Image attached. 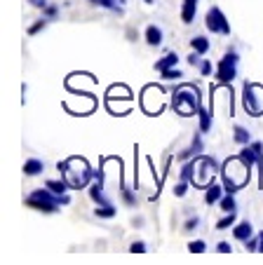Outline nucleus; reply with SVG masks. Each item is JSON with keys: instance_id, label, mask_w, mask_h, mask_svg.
I'll list each match as a JSON object with an SVG mask.
<instances>
[{"instance_id": "1", "label": "nucleus", "mask_w": 263, "mask_h": 265, "mask_svg": "<svg viewBox=\"0 0 263 265\" xmlns=\"http://www.w3.org/2000/svg\"><path fill=\"white\" fill-rule=\"evenodd\" d=\"M71 204V195H57L52 192L47 186L45 188H38L33 190L29 197H26V207H31L35 212H42V213H57L59 207H68Z\"/></svg>"}, {"instance_id": "2", "label": "nucleus", "mask_w": 263, "mask_h": 265, "mask_svg": "<svg viewBox=\"0 0 263 265\" xmlns=\"http://www.w3.org/2000/svg\"><path fill=\"white\" fill-rule=\"evenodd\" d=\"M172 108L179 113V115L188 117V115H198V108H200V96H198V89L190 85H183L179 89L172 92Z\"/></svg>"}, {"instance_id": "3", "label": "nucleus", "mask_w": 263, "mask_h": 265, "mask_svg": "<svg viewBox=\"0 0 263 265\" xmlns=\"http://www.w3.org/2000/svg\"><path fill=\"white\" fill-rule=\"evenodd\" d=\"M242 106L247 110V115L259 117L263 115V85H256V82H244L242 87Z\"/></svg>"}, {"instance_id": "4", "label": "nucleus", "mask_w": 263, "mask_h": 265, "mask_svg": "<svg viewBox=\"0 0 263 265\" xmlns=\"http://www.w3.org/2000/svg\"><path fill=\"white\" fill-rule=\"evenodd\" d=\"M237 64H240V54L237 52H226L223 59L216 64V71H214V80L219 85H231L233 80L237 78Z\"/></svg>"}, {"instance_id": "5", "label": "nucleus", "mask_w": 263, "mask_h": 265, "mask_svg": "<svg viewBox=\"0 0 263 265\" xmlns=\"http://www.w3.org/2000/svg\"><path fill=\"white\" fill-rule=\"evenodd\" d=\"M205 26L209 28L211 33H219V35H231V24L226 19V14H223L221 7H216V5H211L207 14H205Z\"/></svg>"}, {"instance_id": "6", "label": "nucleus", "mask_w": 263, "mask_h": 265, "mask_svg": "<svg viewBox=\"0 0 263 265\" xmlns=\"http://www.w3.org/2000/svg\"><path fill=\"white\" fill-rule=\"evenodd\" d=\"M261 158H263V143L261 141H252V143L242 146V150H240V159H242L249 169H252L254 164H259V159Z\"/></svg>"}, {"instance_id": "7", "label": "nucleus", "mask_w": 263, "mask_h": 265, "mask_svg": "<svg viewBox=\"0 0 263 265\" xmlns=\"http://www.w3.org/2000/svg\"><path fill=\"white\" fill-rule=\"evenodd\" d=\"M254 233V225L249 221H240L237 225H233V237L237 239V242H247Z\"/></svg>"}, {"instance_id": "8", "label": "nucleus", "mask_w": 263, "mask_h": 265, "mask_svg": "<svg viewBox=\"0 0 263 265\" xmlns=\"http://www.w3.org/2000/svg\"><path fill=\"white\" fill-rule=\"evenodd\" d=\"M198 2L200 0H183V5H181V22L183 24H193L195 14H198Z\"/></svg>"}, {"instance_id": "9", "label": "nucleus", "mask_w": 263, "mask_h": 265, "mask_svg": "<svg viewBox=\"0 0 263 265\" xmlns=\"http://www.w3.org/2000/svg\"><path fill=\"white\" fill-rule=\"evenodd\" d=\"M223 186H219V183H209L207 188H205V202L207 204H216V202L223 197Z\"/></svg>"}, {"instance_id": "10", "label": "nucleus", "mask_w": 263, "mask_h": 265, "mask_svg": "<svg viewBox=\"0 0 263 265\" xmlns=\"http://www.w3.org/2000/svg\"><path fill=\"white\" fill-rule=\"evenodd\" d=\"M146 43L150 45V47H160L162 45V28L160 26H148L146 28Z\"/></svg>"}, {"instance_id": "11", "label": "nucleus", "mask_w": 263, "mask_h": 265, "mask_svg": "<svg viewBox=\"0 0 263 265\" xmlns=\"http://www.w3.org/2000/svg\"><path fill=\"white\" fill-rule=\"evenodd\" d=\"M176 64H179V56H176V52H169V54H165L160 61H155V71L162 73V71H167V68H174Z\"/></svg>"}, {"instance_id": "12", "label": "nucleus", "mask_w": 263, "mask_h": 265, "mask_svg": "<svg viewBox=\"0 0 263 265\" xmlns=\"http://www.w3.org/2000/svg\"><path fill=\"white\" fill-rule=\"evenodd\" d=\"M42 169H45L42 159L31 158V159H26V162H24V174H26V176H38V174H42Z\"/></svg>"}, {"instance_id": "13", "label": "nucleus", "mask_w": 263, "mask_h": 265, "mask_svg": "<svg viewBox=\"0 0 263 265\" xmlns=\"http://www.w3.org/2000/svg\"><path fill=\"white\" fill-rule=\"evenodd\" d=\"M198 120H200V132L207 134L211 129V110L209 108H205V106L198 108Z\"/></svg>"}, {"instance_id": "14", "label": "nucleus", "mask_w": 263, "mask_h": 265, "mask_svg": "<svg viewBox=\"0 0 263 265\" xmlns=\"http://www.w3.org/2000/svg\"><path fill=\"white\" fill-rule=\"evenodd\" d=\"M195 169H198V158L193 159V162H186V164L181 167L179 179H181V181H188V183H193V181H195Z\"/></svg>"}, {"instance_id": "15", "label": "nucleus", "mask_w": 263, "mask_h": 265, "mask_svg": "<svg viewBox=\"0 0 263 265\" xmlns=\"http://www.w3.org/2000/svg\"><path fill=\"white\" fill-rule=\"evenodd\" d=\"M92 5H99V7H106V10L111 12H117V14H122L125 7H122V0H89Z\"/></svg>"}, {"instance_id": "16", "label": "nucleus", "mask_w": 263, "mask_h": 265, "mask_svg": "<svg viewBox=\"0 0 263 265\" xmlns=\"http://www.w3.org/2000/svg\"><path fill=\"white\" fill-rule=\"evenodd\" d=\"M190 47L195 50V52H200V54H207L209 52V38H205V35H195V38H190Z\"/></svg>"}, {"instance_id": "17", "label": "nucleus", "mask_w": 263, "mask_h": 265, "mask_svg": "<svg viewBox=\"0 0 263 265\" xmlns=\"http://www.w3.org/2000/svg\"><path fill=\"white\" fill-rule=\"evenodd\" d=\"M233 138H235L237 146H247V143H252V134H249L244 127H240V125H235V129H233Z\"/></svg>"}, {"instance_id": "18", "label": "nucleus", "mask_w": 263, "mask_h": 265, "mask_svg": "<svg viewBox=\"0 0 263 265\" xmlns=\"http://www.w3.org/2000/svg\"><path fill=\"white\" fill-rule=\"evenodd\" d=\"M101 188H104V186L94 181V186H89V197H92L96 204H111V202L106 200V195H104V190H101Z\"/></svg>"}, {"instance_id": "19", "label": "nucleus", "mask_w": 263, "mask_h": 265, "mask_svg": "<svg viewBox=\"0 0 263 265\" xmlns=\"http://www.w3.org/2000/svg\"><path fill=\"white\" fill-rule=\"evenodd\" d=\"M45 186H47L52 192H57V195H66V192L71 190V186H68V181H66V179H61V181H47Z\"/></svg>"}, {"instance_id": "20", "label": "nucleus", "mask_w": 263, "mask_h": 265, "mask_svg": "<svg viewBox=\"0 0 263 265\" xmlns=\"http://www.w3.org/2000/svg\"><path fill=\"white\" fill-rule=\"evenodd\" d=\"M116 213H117V209L113 207V204H99V207L94 209L96 218H113Z\"/></svg>"}, {"instance_id": "21", "label": "nucleus", "mask_w": 263, "mask_h": 265, "mask_svg": "<svg viewBox=\"0 0 263 265\" xmlns=\"http://www.w3.org/2000/svg\"><path fill=\"white\" fill-rule=\"evenodd\" d=\"M219 207H221L223 213H231V212H235V209H237V202H235V197H233L231 192H228L226 197H221V200H219Z\"/></svg>"}, {"instance_id": "22", "label": "nucleus", "mask_w": 263, "mask_h": 265, "mask_svg": "<svg viewBox=\"0 0 263 265\" xmlns=\"http://www.w3.org/2000/svg\"><path fill=\"white\" fill-rule=\"evenodd\" d=\"M120 195H122V202H125L127 207H137V195L132 192V188H127L125 183L120 186Z\"/></svg>"}, {"instance_id": "23", "label": "nucleus", "mask_w": 263, "mask_h": 265, "mask_svg": "<svg viewBox=\"0 0 263 265\" xmlns=\"http://www.w3.org/2000/svg\"><path fill=\"white\" fill-rule=\"evenodd\" d=\"M235 218H237V216H235V212L226 213V216H223L221 221L216 223V230H228V228H231V225H235Z\"/></svg>"}, {"instance_id": "24", "label": "nucleus", "mask_w": 263, "mask_h": 265, "mask_svg": "<svg viewBox=\"0 0 263 265\" xmlns=\"http://www.w3.org/2000/svg\"><path fill=\"white\" fill-rule=\"evenodd\" d=\"M181 75H183V73H181L179 68L174 66V68H167V71H162V73H160V78H162L165 82H172V80H179Z\"/></svg>"}, {"instance_id": "25", "label": "nucleus", "mask_w": 263, "mask_h": 265, "mask_svg": "<svg viewBox=\"0 0 263 265\" xmlns=\"http://www.w3.org/2000/svg\"><path fill=\"white\" fill-rule=\"evenodd\" d=\"M188 251L190 254H205V251H207V244L202 242V239H193V242L188 244Z\"/></svg>"}, {"instance_id": "26", "label": "nucleus", "mask_w": 263, "mask_h": 265, "mask_svg": "<svg viewBox=\"0 0 263 265\" xmlns=\"http://www.w3.org/2000/svg\"><path fill=\"white\" fill-rule=\"evenodd\" d=\"M190 148L195 150V155H200L202 150H205V143H202V132H198V134L193 136V143H190Z\"/></svg>"}, {"instance_id": "27", "label": "nucleus", "mask_w": 263, "mask_h": 265, "mask_svg": "<svg viewBox=\"0 0 263 265\" xmlns=\"http://www.w3.org/2000/svg\"><path fill=\"white\" fill-rule=\"evenodd\" d=\"M45 26H47V17H42V19H38L35 24H31V26H29V35H35V33H40Z\"/></svg>"}, {"instance_id": "28", "label": "nucleus", "mask_w": 263, "mask_h": 265, "mask_svg": "<svg viewBox=\"0 0 263 265\" xmlns=\"http://www.w3.org/2000/svg\"><path fill=\"white\" fill-rule=\"evenodd\" d=\"M186 192H188V181H179V183L174 186V195H176V197H183Z\"/></svg>"}, {"instance_id": "29", "label": "nucleus", "mask_w": 263, "mask_h": 265, "mask_svg": "<svg viewBox=\"0 0 263 265\" xmlns=\"http://www.w3.org/2000/svg\"><path fill=\"white\" fill-rule=\"evenodd\" d=\"M244 249H247L249 254H256V251H259V237H249V239L244 242Z\"/></svg>"}, {"instance_id": "30", "label": "nucleus", "mask_w": 263, "mask_h": 265, "mask_svg": "<svg viewBox=\"0 0 263 265\" xmlns=\"http://www.w3.org/2000/svg\"><path fill=\"white\" fill-rule=\"evenodd\" d=\"M57 14H59V7L57 5H47L42 10V17H47V19H57Z\"/></svg>"}, {"instance_id": "31", "label": "nucleus", "mask_w": 263, "mask_h": 265, "mask_svg": "<svg viewBox=\"0 0 263 265\" xmlns=\"http://www.w3.org/2000/svg\"><path fill=\"white\" fill-rule=\"evenodd\" d=\"M198 223H200V218H198V216H193V218H188V221H186V225H183V230H186V233H190V230H195V228H198Z\"/></svg>"}, {"instance_id": "32", "label": "nucleus", "mask_w": 263, "mask_h": 265, "mask_svg": "<svg viewBox=\"0 0 263 265\" xmlns=\"http://www.w3.org/2000/svg\"><path fill=\"white\" fill-rule=\"evenodd\" d=\"M200 56H202L200 52H195V50H193V54L188 56V64H190V66H198V68H200V64H202Z\"/></svg>"}, {"instance_id": "33", "label": "nucleus", "mask_w": 263, "mask_h": 265, "mask_svg": "<svg viewBox=\"0 0 263 265\" xmlns=\"http://www.w3.org/2000/svg\"><path fill=\"white\" fill-rule=\"evenodd\" d=\"M211 71H214V66H211V61H207V59H202V64H200V73H202V75H211Z\"/></svg>"}, {"instance_id": "34", "label": "nucleus", "mask_w": 263, "mask_h": 265, "mask_svg": "<svg viewBox=\"0 0 263 265\" xmlns=\"http://www.w3.org/2000/svg\"><path fill=\"white\" fill-rule=\"evenodd\" d=\"M129 251H132V254H144V251H146V244H144V242H134L132 246H129Z\"/></svg>"}, {"instance_id": "35", "label": "nucleus", "mask_w": 263, "mask_h": 265, "mask_svg": "<svg viewBox=\"0 0 263 265\" xmlns=\"http://www.w3.org/2000/svg\"><path fill=\"white\" fill-rule=\"evenodd\" d=\"M29 5H31V7H38V10H45L50 2H47V0H29Z\"/></svg>"}, {"instance_id": "36", "label": "nucleus", "mask_w": 263, "mask_h": 265, "mask_svg": "<svg viewBox=\"0 0 263 265\" xmlns=\"http://www.w3.org/2000/svg\"><path fill=\"white\" fill-rule=\"evenodd\" d=\"M216 251H219V254H231L233 249H231V244H228V242H219Z\"/></svg>"}, {"instance_id": "37", "label": "nucleus", "mask_w": 263, "mask_h": 265, "mask_svg": "<svg viewBox=\"0 0 263 265\" xmlns=\"http://www.w3.org/2000/svg\"><path fill=\"white\" fill-rule=\"evenodd\" d=\"M188 158H195V150L193 148H186L179 153V159H188Z\"/></svg>"}, {"instance_id": "38", "label": "nucleus", "mask_w": 263, "mask_h": 265, "mask_svg": "<svg viewBox=\"0 0 263 265\" xmlns=\"http://www.w3.org/2000/svg\"><path fill=\"white\" fill-rule=\"evenodd\" d=\"M259 251H261V254H263V230H261V233H259Z\"/></svg>"}, {"instance_id": "39", "label": "nucleus", "mask_w": 263, "mask_h": 265, "mask_svg": "<svg viewBox=\"0 0 263 265\" xmlns=\"http://www.w3.org/2000/svg\"><path fill=\"white\" fill-rule=\"evenodd\" d=\"M144 2H148V5H150V2H153V0H144Z\"/></svg>"}]
</instances>
